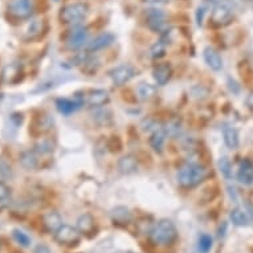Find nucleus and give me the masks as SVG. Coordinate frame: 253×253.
Listing matches in <instances>:
<instances>
[{
    "label": "nucleus",
    "instance_id": "f257e3e1",
    "mask_svg": "<svg viewBox=\"0 0 253 253\" xmlns=\"http://www.w3.org/2000/svg\"><path fill=\"white\" fill-rule=\"evenodd\" d=\"M178 239V229L171 220H159L157 224L150 229L149 240L151 244L158 247H169L174 244Z\"/></svg>",
    "mask_w": 253,
    "mask_h": 253
},
{
    "label": "nucleus",
    "instance_id": "f03ea898",
    "mask_svg": "<svg viewBox=\"0 0 253 253\" xmlns=\"http://www.w3.org/2000/svg\"><path fill=\"white\" fill-rule=\"evenodd\" d=\"M208 170L198 163H186L178 172V182L183 188H194L206 180Z\"/></svg>",
    "mask_w": 253,
    "mask_h": 253
},
{
    "label": "nucleus",
    "instance_id": "7ed1b4c3",
    "mask_svg": "<svg viewBox=\"0 0 253 253\" xmlns=\"http://www.w3.org/2000/svg\"><path fill=\"white\" fill-rule=\"evenodd\" d=\"M89 15V5L86 3H71L65 5L60 12V19L64 24L79 25Z\"/></svg>",
    "mask_w": 253,
    "mask_h": 253
},
{
    "label": "nucleus",
    "instance_id": "20e7f679",
    "mask_svg": "<svg viewBox=\"0 0 253 253\" xmlns=\"http://www.w3.org/2000/svg\"><path fill=\"white\" fill-rule=\"evenodd\" d=\"M53 236L54 241L58 245H64V247H75L81 240V233H80L79 229L68 224H62L53 233Z\"/></svg>",
    "mask_w": 253,
    "mask_h": 253
},
{
    "label": "nucleus",
    "instance_id": "39448f33",
    "mask_svg": "<svg viewBox=\"0 0 253 253\" xmlns=\"http://www.w3.org/2000/svg\"><path fill=\"white\" fill-rule=\"evenodd\" d=\"M87 40H89V29L84 25H75L68 34L67 46L71 50L81 49L84 45H86Z\"/></svg>",
    "mask_w": 253,
    "mask_h": 253
},
{
    "label": "nucleus",
    "instance_id": "423d86ee",
    "mask_svg": "<svg viewBox=\"0 0 253 253\" xmlns=\"http://www.w3.org/2000/svg\"><path fill=\"white\" fill-rule=\"evenodd\" d=\"M8 11L13 17L19 20L28 19L34 12L32 0H9Z\"/></svg>",
    "mask_w": 253,
    "mask_h": 253
},
{
    "label": "nucleus",
    "instance_id": "0eeeda50",
    "mask_svg": "<svg viewBox=\"0 0 253 253\" xmlns=\"http://www.w3.org/2000/svg\"><path fill=\"white\" fill-rule=\"evenodd\" d=\"M84 104H87L91 108H101L105 106L110 101L109 93L104 89H94V90L86 91L83 97H79Z\"/></svg>",
    "mask_w": 253,
    "mask_h": 253
},
{
    "label": "nucleus",
    "instance_id": "6e6552de",
    "mask_svg": "<svg viewBox=\"0 0 253 253\" xmlns=\"http://www.w3.org/2000/svg\"><path fill=\"white\" fill-rule=\"evenodd\" d=\"M233 19L232 11L224 4L215 5V8L212 9L211 13V24L216 28H221L228 25Z\"/></svg>",
    "mask_w": 253,
    "mask_h": 253
},
{
    "label": "nucleus",
    "instance_id": "1a4fd4ad",
    "mask_svg": "<svg viewBox=\"0 0 253 253\" xmlns=\"http://www.w3.org/2000/svg\"><path fill=\"white\" fill-rule=\"evenodd\" d=\"M23 77H24V71H23V67L17 62L8 64L1 72V80L8 85H16L23 80Z\"/></svg>",
    "mask_w": 253,
    "mask_h": 253
},
{
    "label": "nucleus",
    "instance_id": "9d476101",
    "mask_svg": "<svg viewBox=\"0 0 253 253\" xmlns=\"http://www.w3.org/2000/svg\"><path fill=\"white\" fill-rule=\"evenodd\" d=\"M135 72L130 65H120V67H116L114 69L109 72V76L117 86H122L126 83H129L130 80L133 79Z\"/></svg>",
    "mask_w": 253,
    "mask_h": 253
},
{
    "label": "nucleus",
    "instance_id": "9b49d317",
    "mask_svg": "<svg viewBox=\"0 0 253 253\" xmlns=\"http://www.w3.org/2000/svg\"><path fill=\"white\" fill-rule=\"evenodd\" d=\"M147 24H149L150 29H153L155 32H167V23L165 15L158 9H149Z\"/></svg>",
    "mask_w": 253,
    "mask_h": 253
},
{
    "label": "nucleus",
    "instance_id": "f8f14e48",
    "mask_svg": "<svg viewBox=\"0 0 253 253\" xmlns=\"http://www.w3.org/2000/svg\"><path fill=\"white\" fill-rule=\"evenodd\" d=\"M237 180L241 184L249 186L253 183V163L249 159H243L237 171Z\"/></svg>",
    "mask_w": 253,
    "mask_h": 253
},
{
    "label": "nucleus",
    "instance_id": "ddd939ff",
    "mask_svg": "<svg viewBox=\"0 0 253 253\" xmlns=\"http://www.w3.org/2000/svg\"><path fill=\"white\" fill-rule=\"evenodd\" d=\"M110 216H112L113 223L117 225H127L133 220V215H131L130 210L124 207V206H118V207L113 208L112 212H110Z\"/></svg>",
    "mask_w": 253,
    "mask_h": 253
},
{
    "label": "nucleus",
    "instance_id": "4468645a",
    "mask_svg": "<svg viewBox=\"0 0 253 253\" xmlns=\"http://www.w3.org/2000/svg\"><path fill=\"white\" fill-rule=\"evenodd\" d=\"M53 124H54L53 118H52L49 114L42 113L40 116L35 118L34 125H32V129L35 130V133L36 134H45L52 130Z\"/></svg>",
    "mask_w": 253,
    "mask_h": 253
},
{
    "label": "nucleus",
    "instance_id": "2eb2a0df",
    "mask_svg": "<svg viewBox=\"0 0 253 253\" xmlns=\"http://www.w3.org/2000/svg\"><path fill=\"white\" fill-rule=\"evenodd\" d=\"M154 79L157 81L158 85H166L169 83V80L171 79V75H172V68L169 62H162V64H158L157 67L154 68L153 71Z\"/></svg>",
    "mask_w": 253,
    "mask_h": 253
},
{
    "label": "nucleus",
    "instance_id": "dca6fc26",
    "mask_svg": "<svg viewBox=\"0 0 253 253\" xmlns=\"http://www.w3.org/2000/svg\"><path fill=\"white\" fill-rule=\"evenodd\" d=\"M83 101L80 100L79 97H76L75 100H69V98H58L56 101V106H57V110L61 114H72V113H75L77 109H80L83 106Z\"/></svg>",
    "mask_w": 253,
    "mask_h": 253
},
{
    "label": "nucleus",
    "instance_id": "f3484780",
    "mask_svg": "<svg viewBox=\"0 0 253 253\" xmlns=\"http://www.w3.org/2000/svg\"><path fill=\"white\" fill-rule=\"evenodd\" d=\"M113 42H114V35L110 34V32H105V34L98 35L96 39H93V40L89 42L87 50H90V52H97V50L108 48L109 45H112Z\"/></svg>",
    "mask_w": 253,
    "mask_h": 253
},
{
    "label": "nucleus",
    "instance_id": "a211bd4d",
    "mask_svg": "<svg viewBox=\"0 0 253 253\" xmlns=\"http://www.w3.org/2000/svg\"><path fill=\"white\" fill-rule=\"evenodd\" d=\"M203 57L206 64L211 69H213V71H220L223 68V58L219 54V52L213 49V48H211V46H208V48L204 49Z\"/></svg>",
    "mask_w": 253,
    "mask_h": 253
},
{
    "label": "nucleus",
    "instance_id": "6ab92c4d",
    "mask_svg": "<svg viewBox=\"0 0 253 253\" xmlns=\"http://www.w3.org/2000/svg\"><path fill=\"white\" fill-rule=\"evenodd\" d=\"M62 225V219L57 212H48L42 215V227L46 232L54 233Z\"/></svg>",
    "mask_w": 253,
    "mask_h": 253
},
{
    "label": "nucleus",
    "instance_id": "aec40b11",
    "mask_svg": "<svg viewBox=\"0 0 253 253\" xmlns=\"http://www.w3.org/2000/svg\"><path fill=\"white\" fill-rule=\"evenodd\" d=\"M20 163L27 171H34L39 167V154L35 150H25L20 154Z\"/></svg>",
    "mask_w": 253,
    "mask_h": 253
},
{
    "label": "nucleus",
    "instance_id": "412c9836",
    "mask_svg": "<svg viewBox=\"0 0 253 253\" xmlns=\"http://www.w3.org/2000/svg\"><path fill=\"white\" fill-rule=\"evenodd\" d=\"M76 228L79 229L81 235H90L96 228V220L89 213H84L77 219Z\"/></svg>",
    "mask_w": 253,
    "mask_h": 253
},
{
    "label": "nucleus",
    "instance_id": "4be33fe9",
    "mask_svg": "<svg viewBox=\"0 0 253 253\" xmlns=\"http://www.w3.org/2000/svg\"><path fill=\"white\" fill-rule=\"evenodd\" d=\"M118 170L125 175H130L138 171V161L134 155H124L118 161Z\"/></svg>",
    "mask_w": 253,
    "mask_h": 253
},
{
    "label": "nucleus",
    "instance_id": "5701e85b",
    "mask_svg": "<svg viewBox=\"0 0 253 253\" xmlns=\"http://www.w3.org/2000/svg\"><path fill=\"white\" fill-rule=\"evenodd\" d=\"M46 31V24L44 20H35L28 25L25 31V39L27 40H36Z\"/></svg>",
    "mask_w": 253,
    "mask_h": 253
},
{
    "label": "nucleus",
    "instance_id": "b1692460",
    "mask_svg": "<svg viewBox=\"0 0 253 253\" xmlns=\"http://www.w3.org/2000/svg\"><path fill=\"white\" fill-rule=\"evenodd\" d=\"M165 141H166V130L162 129V127H158L150 137V146L153 147L154 151L162 153Z\"/></svg>",
    "mask_w": 253,
    "mask_h": 253
},
{
    "label": "nucleus",
    "instance_id": "393cba45",
    "mask_svg": "<svg viewBox=\"0 0 253 253\" xmlns=\"http://www.w3.org/2000/svg\"><path fill=\"white\" fill-rule=\"evenodd\" d=\"M223 137H224L225 145L228 146L229 149H237V146H239V134H237L236 129H233L231 126H225L223 129Z\"/></svg>",
    "mask_w": 253,
    "mask_h": 253
},
{
    "label": "nucleus",
    "instance_id": "a878e982",
    "mask_svg": "<svg viewBox=\"0 0 253 253\" xmlns=\"http://www.w3.org/2000/svg\"><path fill=\"white\" fill-rule=\"evenodd\" d=\"M12 202V194L4 182H0V211H3L5 208H8Z\"/></svg>",
    "mask_w": 253,
    "mask_h": 253
},
{
    "label": "nucleus",
    "instance_id": "bb28decb",
    "mask_svg": "<svg viewBox=\"0 0 253 253\" xmlns=\"http://www.w3.org/2000/svg\"><path fill=\"white\" fill-rule=\"evenodd\" d=\"M229 217L232 220V223L237 227H245V225H248V216L245 213L241 208H235L231 211L229 213Z\"/></svg>",
    "mask_w": 253,
    "mask_h": 253
},
{
    "label": "nucleus",
    "instance_id": "cd10ccee",
    "mask_svg": "<svg viewBox=\"0 0 253 253\" xmlns=\"http://www.w3.org/2000/svg\"><path fill=\"white\" fill-rule=\"evenodd\" d=\"M13 178V170L11 163L5 158L0 157V182L11 180Z\"/></svg>",
    "mask_w": 253,
    "mask_h": 253
},
{
    "label": "nucleus",
    "instance_id": "c85d7f7f",
    "mask_svg": "<svg viewBox=\"0 0 253 253\" xmlns=\"http://www.w3.org/2000/svg\"><path fill=\"white\" fill-rule=\"evenodd\" d=\"M54 149V143L52 142V139L49 138H42V141H39L36 145H35V151L39 154V155H46V154H50Z\"/></svg>",
    "mask_w": 253,
    "mask_h": 253
},
{
    "label": "nucleus",
    "instance_id": "c756f323",
    "mask_svg": "<svg viewBox=\"0 0 253 253\" xmlns=\"http://www.w3.org/2000/svg\"><path fill=\"white\" fill-rule=\"evenodd\" d=\"M155 91H157V87L151 85V84H141L138 86V94H139V98L143 101H147L150 98H153L155 96Z\"/></svg>",
    "mask_w": 253,
    "mask_h": 253
},
{
    "label": "nucleus",
    "instance_id": "7c9ffc66",
    "mask_svg": "<svg viewBox=\"0 0 253 253\" xmlns=\"http://www.w3.org/2000/svg\"><path fill=\"white\" fill-rule=\"evenodd\" d=\"M12 237L15 239L17 244H20L21 247H24V248H28L32 240H31V237L28 236V233H25L24 231H21L19 228H15L12 231Z\"/></svg>",
    "mask_w": 253,
    "mask_h": 253
},
{
    "label": "nucleus",
    "instance_id": "2f4dec72",
    "mask_svg": "<svg viewBox=\"0 0 253 253\" xmlns=\"http://www.w3.org/2000/svg\"><path fill=\"white\" fill-rule=\"evenodd\" d=\"M212 244H213L212 237L207 233H202L199 236V240H198V249H199L200 253H208L211 251Z\"/></svg>",
    "mask_w": 253,
    "mask_h": 253
},
{
    "label": "nucleus",
    "instance_id": "473e14b6",
    "mask_svg": "<svg viewBox=\"0 0 253 253\" xmlns=\"http://www.w3.org/2000/svg\"><path fill=\"white\" fill-rule=\"evenodd\" d=\"M219 167L221 174L224 175L227 179L232 178V166H231V162L227 157H223L219 161Z\"/></svg>",
    "mask_w": 253,
    "mask_h": 253
},
{
    "label": "nucleus",
    "instance_id": "72a5a7b5",
    "mask_svg": "<svg viewBox=\"0 0 253 253\" xmlns=\"http://www.w3.org/2000/svg\"><path fill=\"white\" fill-rule=\"evenodd\" d=\"M165 50H166V46H165L163 42H158L151 46L150 54L153 58H161L165 56Z\"/></svg>",
    "mask_w": 253,
    "mask_h": 253
},
{
    "label": "nucleus",
    "instance_id": "f704fd0d",
    "mask_svg": "<svg viewBox=\"0 0 253 253\" xmlns=\"http://www.w3.org/2000/svg\"><path fill=\"white\" fill-rule=\"evenodd\" d=\"M34 253H52L50 252V249L48 245L45 244H39L35 247L34 249Z\"/></svg>",
    "mask_w": 253,
    "mask_h": 253
},
{
    "label": "nucleus",
    "instance_id": "c9c22d12",
    "mask_svg": "<svg viewBox=\"0 0 253 253\" xmlns=\"http://www.w3.org/2000/svg\"><path fill=\"white\" fill-rule=\"evenodd\" d=\"M143 3H146V4L159 5V4H167V3H170V0H143Z\"/></svg>",
    "mask_w": 253,
    "mask_h": 253
},
{
    "label": "nucleus",
    "instance_id": "e433bc0d",
    "mask_svg": "<svg viewBox=\"0 0 253 253\" xmlns=\"http://www.w3.org/2000/svg\"><path fill=\"white\" fill-rule=\"evenodd\" d=\"M245 105H247L249 109H252L253 110V91H251V93H249V96L247 97V100H245Z\"/></svg>",
    "mask_w": 253,
    "mask_h": 253
},
{
    "label": "nucleus",
    "instance_id": "4c0bfd02",
    "mask_svg": "<svg viewBox=\"0 0 253 253\" xmlns=\"http://www.w3.org/2000/svg\"><path fill=\"white\" fill-rule=\"evenodd\" d=\"M210 1H211V3H213L215 5H219V4H224L227 0H210Z\"/></svg>",
    "mask_w": 253,
    "mask_h": 253
},
{
    "label": "nucleus",
    "instance_id": "58836bf2",
    "mask_svg": "<svg viewBox=\"0 0 253 253\" xmlns=\"http://www.w3.org/2000/svg\"><path fill=\"white\" fill-rule=\"evenodd\" d=\"M248 64H249V68H251V71L253 72V53H251V56H249Z\"/></svg>",
    "mask_w": 253,
    "mask_h": 253
},
{
    "label": "nucleus",
    "instance_id": "ea45409f",
    "mask_svg": "<svg viewBox=\"0 0 253 253\" xmlns=\"http://www.w3.org/2000/svg\"><path fill=\"white\" fill-rule=\"evenodd\" d=\"M54 1H58V0H54Z\"/></svg>",
    "mask_w": 253,
    "mask_h": 253
}]
</instances>
